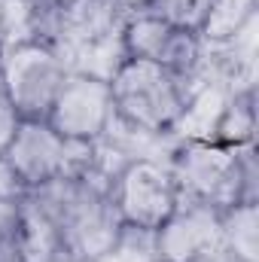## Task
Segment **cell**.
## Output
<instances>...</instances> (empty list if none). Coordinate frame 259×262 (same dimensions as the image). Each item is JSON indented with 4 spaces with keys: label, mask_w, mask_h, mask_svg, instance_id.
Masks as SVG:
<instances>
[{
    "label": "cell",
    "mask_w": 259,
    "mask_h": 262,
    "mask_svg": "<svg viewBox=\"0 0 259 262\" xmlns=\"http://www.w3.org/2000/svg\"><path fill=\"white\" fill-rule=\"evenodd\" d=\"M153 0H116V6L122 9V12H137V9H146Z\"/></svg>",
    "instance_id": "obj_17"
},
{
    "label": "cell",
    "mask_w": 259,
    "mask_h": 262,
    "mask_svg": "<svg viewBox=\"0 0 259 262\" xmlns=\"http://www.w3.org/2000/svg\"><path fill=\"white\" fill-rule=\"evenodd\" d=\"M156 262H229L220 238V210L201 201H183L153 232Z\"/></svg>",
    "instance_id": "obj_9"
},
{
    "label": "cell",
    "mask_w": 259,
    "mask_h": 262,
    "mask_svg": "<svg viewBox=\"0 0 259 262\" xmlns=\"http://www.w3.org/2000/svg\"><path fill=\"white\" fill-rule=\"evenodd\" d=\"M165 162L183 201H201L217 210L259 201L256 146L229 149L213 140H177Z\"/></svg>",
    "instance_id": "obj_2"
},
{
    "label": "cell",
    "mask_w": 259,
    "mask_h": 262,
    "mask_svg": "<svg viewBox=\"0 0 259 262\" xmlns=\"http://www.w3.org/2000/svg\"><path fill=\"white\" fill-rule=\"evenodd\" d=\"M259 0H213V9L204 21V43H229L250 18H256Z\"/></svg>",
    "instance_id": "obj_13"
},
{
    "label": "cell",
    "mask_w": 259,
    "mask_h": 262,
    "mask_svg": "<svg viewBox=\"0 0 259 262\" xmlns=\"http://www.w3.org/2000/svg\"><path fill=\"white\" fill-rule=\"evenodd\" d=\"M21 125V116H18V110L9 104V98L0 92V159H3V152H6V146L12 143V137H15V131Z\"/></svg>",
    "instance_id": "obj_16"
},
{
    "label": "cell",
    "mask_w": 259,
    "mask_h": 262,
    "mask_svg": "<svg viewBox=\"0 0 259 262\" xmlns=\"http://www.w3.org/2000/svg\"><path fill=\"white\" fill-rule=\"evenodd\" d=\"M119 40H122L125 58L153 61V64L165 67L174 76H180L189 89L204 82L207 43L201 40V34L180 31V28L168 25L165 18H159L156 12L137 9V12L125 15Z\"/></svg>",
    "instance_id": "obj_7"
},
{
    "label": "cell",
    "mask_w": 259,
    "mask_h": 262,
    "mask_svg": "<svg viewBox=\"0 0 259 262\" xmlns=\"http://www.w3.org/2000/svg\"><path fill=\"white\" fill-rule=\"evenodd\" d=\"M18 262H64L55 220L34 195L21 192V229H18Z\"/></svg>",
    "instance_id": "obj_10"
},
{
    "label": "cell",
    "mask_w": 259,
    "mask_h": 262,
    "mask_svg": "<svg viewBox=\"0 0 259 262\" xmlns=\"http://www.w3.org/2000/svg\"><path fill=\"white\" fill-rule=\"evenodd\" d=\"M189 92L192 89L171 70L153 61L125 58L110 76L116 128H125L134 137L168 140Z\"/></svg>",
    "instance_id": "obj_3"
},
{
    "label": "cell",
    "mask_w": 259,
    "mask_h": 262,
    "mask_svg": "<svg viewBox=\"0 0 259 262\" xmlns=\"http://www.w3.org/2000/svg\"><path fill=\"white\" fill-rule=\"evenodd\" d=\"M46 122L70 143H104L116 128L110 79L70 70L46 113Z\"/></svg>",
    "instance_id": "obj_8"
},
{
    "label": "cell",
    "mask_w": 259,
    "mask_h": 262,
    "mask_svg": "<svg viewBox=\"0 0 259 262\" xmlns=\"http://www.w3.org/2000/svg\"><path fill=\"white\" fill-rule=\"evenodd\" d=\"M110 171L104 162L79 177H64L31 189L55 220L64 262H107L113 256L125 226L110 201Z\"/></svg>",
    "instance_id": "obj_1"
},
{
    "label": "cell",
    "mask_w": 259,
    "mask_h": 262,
    "mask_svg": "<svg viewBox=\"0 0 259 262\" xmlns=\"http://www.w3.org/2000/svg\"><path fill=\"white\" fill-rule=\"evenodd\" d=\"M146 9L156 12L159 18H165L168 25L180 28V31L201 34L207 15L213 9V0H153Z\"/></svg>",
    "instance_id": "obj_14"
},
{
    "label": "cell",
    "mask_w": 259,
    "mask_h": 262,
    "mask_svg": "<svg viewBox=\"0 0 259 262\" xmlns=\"http://www.w3.org/2000/svg\"><path fill=\"white\" fill-rule=\"evenodd\" d=\"M21 229V192L0 195V262H18Z\"/></svg>",
    "instance_id": "obj_15"
},
{
    "label": "cell",
    "mask_w": 259,
    "mask_h": 262,
    "mask_svg": "<svg viewBox=\"0 0 259 262\" xmlns=\"http://www.w3.org/2000/svg\"><path fill=\"white\" fill-rule=\"evenodd\" d=\"M67 73V58L46 40L21 37L0 49V92L21 119H46Z\"/></svg>",
    "instance_id": "obj_5"
},
{
    "label": "cell",
    "mask_w": 259,
    "mask_h": 262,
    "mask_svg": "<svg viewBox=\"0 0 259 262\" xmlns=\"http://www.w3.org/2000/svg\"><path fill=\"white\" fill-rule=\"evenodd\" d=\"M220 238L229 262H259V201L223 207Z\"/></svg>",
    "instance_id": "obj_11"
},
{
    "label": "cell",
    "mask_w": 259,
    "mask_h": 262,
    "mask_svg": "<svg viewBox=\"0 0 259 262\" xmlns=\"http://www.w3.org/2000/svg\"><path fill=\"white\" fill-rule=\"evenodd\" d=\"M213 143H223L229 149L256 146V89L229 92V101L213 131Z\"/></svg>",
    "instance_id": "obj_12"
},
{
    "label": "cell",
    "mask_w": 259,
    "mask_h": 262,
    "mask_svg": "<svg viewBox=\"0 0 259 262\" xmlns=\"http://www.w3.org/2000/svg\"><path fill=\"white\" fill-rule=\"evenodd\" d=\"M3 165L21 192L46 183L79 177L101 165V143H70L46 119H21L12 143L3 152Z\"/></svg>",
    "instance_id": "obj_4"
},
{
    "label": "cell",
    "mask_w": 259,
    "mask_h": 262,
    "mask_svg": "<svg viewBox=\"0 0 259 262\" xmlns=\"http://www.w3.org/2000/svg\"><path fill=\"white\" fill-rule=\"evenodd\" d=\"M110 201L125 229L156 232L177 210L180 192L168 171L165 159L156 156H128L110 174Z\"/></svg>",
    "instance_id": "obj_6"
}]
</instances>
